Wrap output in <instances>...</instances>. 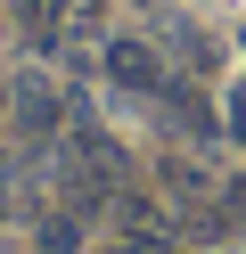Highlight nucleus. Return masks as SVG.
I'll use <instances>...</instances> for the list:
<instances>
[{"mask_svg": "<svg viewBox=\"0 0 246 254\" xmlns=\"http://www.w3.org/2000/svg\"><path fill=\"white\" fill-rule=\"evenodd\" d=\"M66 107H74V99H66L49 74H8V115H16L25 139H49V131L66 123Z\"/></svg>", "mask_w": 246, "mask_h": 254, "instance_id": "f257e3e1", "label": "nucleus"}, {"mask_svg": "<svg viewBox=\"0 0 246 254\" xmlns=\"http://www.w3.org/2000/svg\"><path fill=\"white\" fill-rule=\"evenodd\" d=\"M98 58H107V74H115L123 90H164V82H172V74H164V58H156V41H140V33H115Z\"/></svg>", "mask_w": 246, "mask_h": 254, "instance_id": "f03ea898", "label": "nucleus"}, {"mask_svg": "<svg viewBox=\"0 0 246 254\" xmlns=\"http://www.w3.org/2000/svg\"><path fill=\"white\" fill-rule=\"evenodd\" d=\"M58 17H66V0H16V25H25V41H41V50H49V33H58Z\"/></svg>", "mask_w": 246, "mask_h": 254, "instance_id": "7ed1b4c3", "label": "nucleus"}, {"mask_svg": "<svg viewBox=\"0 0 246 254\" xmlns=\"http://www.w3.org/2000/svg\"><path fill=\"white\" fill-rule=\"evenodd\" d=\"M82 246V213H49L41 221V254H74Z\"/></svg>", "mask_w": 246, "mask_h": 254, "instance_id": "20e7f679", "label": "nucleus"}, {"mask_svg": "<svg viewBox=\"0 0 246 254\" xmlns=\"http://www.w3.org/2000/svg\"><path fill=\"white\" fill-rule=\"evenodd\" d=\"M164 189H172V197H205V172H197L189 156H172V164H164Z\"/></svg>", "mask_w": 246, "mask_h": 254, "instance_id": "39448f33", "label": "nucleus"}, {"mask_svg": "<svg viewBox=\"0 0 246 254\" xmlns=\"http://www.w3.org/2000/svg\"><path fill=\"white\" fill-rule=\"evenodd\" d=\"M58 33H98V0H66V17H58Z\"/></svg>", "mask_w": 246, "mask_h": 254, "instance_id": "423d86ee", "label": "nucleus"}, {"mask_svg": "<svg viewBox=\"0 0 246 254\" xmlns=\"http://www.w3.org/2000/svg\"><path fill=\"white\" fill-rule=\"evenodd\" d=\"M107 254H180V246H172V238H156V230H140V238H115Z\"/></svg>", "mask_w": 246, "mask_h": 254, "instance_id": "0eeeda50", "label": "nucleus"}, {"mask_svg": "<svg viewBox=\"0 0 246 254\" xmlns=\"http://www.w3.org/2000/svg\"><path fill=\"white\" fill-rule=\"evenodd\" d=\"M222 205H230V213H238V221H246V172H238V181H230V189H222Z\"/></svg>", "mask_w": 246, "mask_h": 254, "instance_id": "6e6552de", "label": "nucleus"}, {"mask_svg": "<svg viewBox=\"0 0 246 254\" xmlns=\"http://www.w3.org/2000/svg\"><path fill=\"white\" fill-rule=\"evenodd\" d=\"M230 131L246 139V82H238V99H230Z\"/></svg>", "mask_w": 246, "mask_h": 254, "instance_id": "1a4fd4ad", "label": "nucleus"}, {"mask_svg": "<svg viewBox=\"0 0 246 254\" xmlns=\"http://www.w3.org/2000/svg\"><path fill=\"white\" fill-rule=\"evenodd\" d=\"M0 115H8V74H0Z\"/></svg>", "mask_w": 246, "mask_h": 254, "instance_id": "9d476101", "label": "nucleus"}, {"mask_svg": "<svg viewBox=\"0 0 246 254\" xmlns=\"http://www.w3.org/2000/svg\"><path fill=\"white\" fill-rule=\"evenodd\" d=\"M213 254H246V246H213Z\"/></svg>", "mask_w": 246, "mask_h": 254, "instance_id": "9b49d317", "label": "nucleus"}]
</instances>
